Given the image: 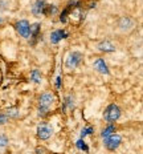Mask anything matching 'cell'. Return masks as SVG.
I'll list each match as a JSON object with an SVG mask.
<instances>
[{"label": "cell", "mask_w": 143, "mask_h": 154, "mask_svg": "<svg viewBox=\"0 0 143 154\" xmlns=\"http://www.w3.org/2000/svg\"><path fill=\"white\" fill-rule=\"evenodd\" d=\"M56 97L52 94V93H44L40 97V106H39V112L40 116H45L46 112L49 110V106L55 102Z\"/></svg>", "instance_id": "6da1fadb"}, {"label": "cell", "mask_w": 143, "mask_h": 154, "mask_svg": "<svg viewBox=\"0 0 143 154\" xmlns=\"http://www.w3.org/2000/svg\"><path fill=\"white\" fill-rule=\"evenodd\" d=\"M103 117L107 122H115L117 120L121 117V109L118 105L115 104H111L109 105L106 109H105V113H103Z\"/></svg>", "instance_id": "7a4b0ae2"}, {"label": "cell", "mask_w": 143, "mask_h": 154, "mask_svg": "<svg viewBox=\"0 0 143 154\" xmlns=\"http://www.w3.org/2000/svg\"><path fill=\"white\" fill-rule=\"evenodd\" d=\"M81 59H82V54L79 52H72L68 56V59H66V68L68 69H74L78 66V64L81 63Z\"/></svg>", "instance_id": "3957f363"}, {"label": "cell", "mask_w": 143, "mask_h": 154, "mask_svg": "<svg viewBox=\"0 0 143 154\" xmlns=\"http://www.w3.org/2000/svg\"><path fill=\"white\" fill-rule=\"evenodd\" d=\"M16 29L20 33V36H23L25 38H28L31 36V25L27 20H21L16 23Z\"/></svg>", "instance_id": "277c9868"}, {"label": "cell", "mask_w": 143, "mask_h": 154, "mask_svg": "<svg viewBox=\"0 0 143 154\" xmlns=\"http://www.w3.org/2000/svg\"><path fill=\"white\" fill-rule=\"evenodd\" d=\"M121 142H122V138H121V136L118 134H113V136L107 137L106 138V142H105V145L109 150H115L118 149V146L121 145Z\"/></svg>", "instance_id": "5b68a950"}, {"label": "cell", "mask_w": 143, "mask_h": 154, "mask_svg": "<svg viewBox=\"0 0 143 154\" xmlns=\"http://www.w3.org/2000/svg\"><path fill=\"white\" fill-rule=\"evenodd\" d=\"M52 133H53V129L46 124H41V125H39V128H37V136H39V138H41V140H48L52 136Z\"/></svg>", "instance_id": "8992f818"}, {"label": "cell", "mask_w": 143, "mask_h": 154, "mask_svg": "<svg viewBox=\"0 0 143 154\" xmlns=\"http://www.w3.org/2000/svg\"><path fill=\"white\" fill-rule=\"evenodd\" d=\"M68 37V33H66L65 31L62 29H57L55 32H52V35H50V41H52L53 44H57L58 41H61L62 38Z\"/></svg>", "instance_id": "52a82bcc"}, {"label": "cell", "mask_w": 143, "mask_h": 154, "mask_svg": "<svg viewBox=\"0 0 143 154\" xmlns=\"http://www.w3.org/2000/svg\"><path fill=\"white\" fill-rule=\"evenodd\" d=\"M45 2L44 0H37L36 3H34V5L32 7V14L34 16H40L44 14V8H45Z\"/></svg>", "instance_id": "ba28073f"}, {"label": "cell", "mask_w": 143, "mask_h": 154, "mask_svg": "<svg viewBox=\"0 0 143 154\" xmlns=\"http://www.w3.org/2000/svg\"><path fill=\"white\" fill-rule=\"evenodd\" d=\"M94 68L98 70L100 73H103V75H109V69H107L106 63L103 61L102 59H97L94 61Z\"/></svg>", "instance_id": "9c48e42d"}, {"label": "cell", "mask_w": 143, "mask_h": 154, "mask_svg": "<svg viewBox=\"0 0 143 154\" xmlns=\"http://www.w3.org/2000/svg\"><path fill=\"white\" fill-rule=\"evenodd\" d=\"M98 48H100V51H103V52H113V51H115V47L111 43H109V41L101 43L100 45H98Z\"/></svg>", "instance_id": "30bf717a"}, {"label": "cell", "mask_w": 143, "mask_h": 154, "mask_svg": "<svg viewBox=\"0 0 143 154\" xmlns=\"http://www.w3.org/2000/svg\"><path fill=\"white\" fill-rule=\"evenodd\" d=\"M114 133H115V128H114L113 125H109V126H107L106 129H103V130H102L101 136H102V138H107V137L113 136Z\"/></svg>", "instance_id": "8fae6325"}, {"label": "cell", "mask_w": 143, "mask_h": 154, "mask_svg": "<svg viewBox=\"0 0 143 154\" xmlns=\"http://www.w3.org/2000/svg\"><path fill=\"white\" fill-rule=\"evenodd\" d=\"M31 80L33 82H36V84H40L41 82V75H40V72L37 69H33L32 70V73H31Z\"/></svg>", "instance_id": "7c38bea8"}, {"label": "cell", "mask_w": 143, "mask_h": 154, "mask_svg": "<svg viewBox=\"0 0 143 154\" xmlns=\"http://www.w3.org/2000/svg\"><path fill=\"white\" fill-rule=\"evenodd\" d=\"M39 29H40V24L36 23L33 25H31V36H37V33H39Z\"/></svg>", "instance_id": "4fadbf2b"}, {"label": "cell", "mask_w": 143, "mask_h": 154, "mask_svg": "<svg viewBox=\"0 0 143 154\" xmlns=\"http://www.w3.org/2000/svg\"><path fill=\"white\" fill-rule=\"evenodd\" d=\"M57 11L56 7H52V5H45V8H44V15H50V14H55Z\"/></svg>", "instance_id": "5bb4252c"}, {"label": "cell", "mask_w": 143, "mask_h": 154, "mask_svg": "<svg viewBox=\"0 0 143 154\" xmlns=\"http://www.w3.org/2000/svg\"><path fill=\"white\" fill-rule=\"evenodd\" d=\"M77 147L79 150H85V152H88V146H86V143H85L84 140H78L77 141Z\"/></svg>", "instance_id": "9a60e30c"}, {"label": "cell", "mask_w": 143, "mask_h": 154, "mask_svg": "<svg viewBox=\"0 0 143 154\" xmlns=\"http://www.w3.org/2000/svg\"><path fill=\"white\" fill-rule=\"evenodd\" d=\"M91 131H93V128H86V129H84V130H82L81 137H82V138H84V137H86L88 134H91Z\"/></svg>", "instance_id": "2e32d148"}, {"label": "cell", "mask_w": 143, "mask_h": 154, "mask_svg": "<svg viewBox=\"0 0 143 154\" xmlns=\"http://www.w3.org/2000/svg\"><path fill=\"white\" fill-rule=\"evenodd\" d=\"M8 143V138L4 136H0V147H4Z\"/></svg>", "instance_id": "e0dca14e"}, {"label": "cell", "mask_w": 143, "mask_h": 154, "mask_svg": "<svg viewBox=\"0 0 143 154\" xmlns=\"http://www.w3.org/2000/svg\"><path fill=\"white\" fill-rule=\"evenodd\" d=\"M7 118H8L7 114H0V125L7 122Z\"/></svg>", "instance_id": "ac0fdd59"}, {"label": "cell", "mask_w": 143, "mask_h": 154, "mask_svg": "<svg viewBox=\"0 0 143 154\" xmlns=\"http://www.w3.org/2000/svg\"><path fill=\"white\" fill-rule=\"evenodd\" d=\"M60 84H61V79H60V77H57V81H56L57 88H60Z\"/></svg>", "instance_id": "d6986e66"}, {"label": "cell", "mask_w": 143, "mask_h": 154, "mask_svg": "<svg viewBox=\"0 0 143 154\" xmlns=\"http://www.w3.org/2000/svg\"><path fill=\"white\" fill-rule=\"evenodd\" d=\"M0 23H1V19H0Z\"/></svg>", "instance_id": "ffe728a7"}]
</instances>
